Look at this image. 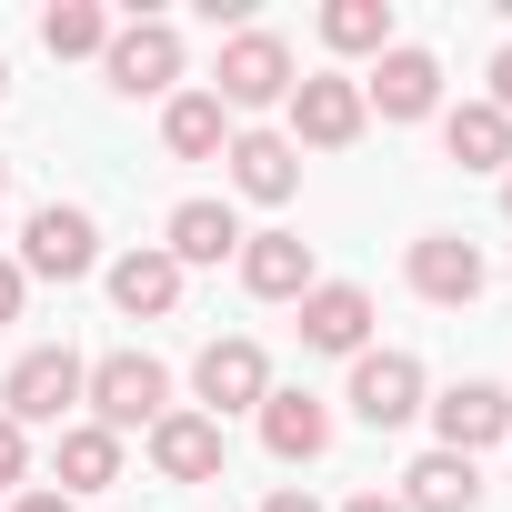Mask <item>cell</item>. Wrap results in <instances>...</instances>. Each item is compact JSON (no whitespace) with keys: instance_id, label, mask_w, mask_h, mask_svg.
<instances>
[{"instance_id":"1","label":"cell","mask_w":512,"mask_h":512,"mask_svg":"<svg viewBox=\"0 0 512 512\" xmlns=\"http://www.w3.org/2000/svg\"><path fill=\"white\" fill-rule=\"evenodd\" d=\"M81 402H91L101 432H151V422L171 412V372H161L151 352H101L91 382H81Z\"/></svg>"},{"instance_id":"2","label":"cell","mask_w":512,"mask_h":512,"mask_svg":"<svg viewBox=\"0 0 512 512\" xmlns=\"http://www.w3.org/2000/svg\"><path fill=\"white\" fill-rule=\"evenodd\" d=\"M292 81H302V71H292V41H282V31H251V21H241V31L221 41L211 101H221V111H272V101H292Z\"/></svg>"},{"instance_id":"3","label":"cell","mask_w":512,"mask_h":512,"mask_svg":"<svg viewBox=\"0 0 512 512\" xmlns=\"http://www.w3.org/2000/svg\"><path fill=\"white\" fill-rule=\"evenodd\" d=\"M81 382H91V362H81L71 342H51V352H21V362H11V382H0V412H11L21 432H31V422H61V432H71V412H81Z\"/></svg>"},{"instance_id":"4","label":"cell","mask_w":512,"mask_h":512,"mask_svg":"<svg viewBox=\"0 0 512 512\" xmlns=\"http://www.w3.org/2000/svg\"><path fill=\"white\" fill-rule=\"evenodd\" d=\"M101 262V231H91V211L81 201H41L31 221H21V282L41 272V282H81Z\"/></svg>"},{"instance_id":"5","label":"cell","mask_w":512,"mask_h":512,"mask_svg":"<svg viewBox=\"0 0 512 512\" xmlns=\"http://www.w3.org/2000/svg\"><path fill=\"white\" fill-rule=\"evenodd\" d=\"M191 392H201V412H211V422H231V412H262V402H272V362H262V342H251V332H231V342H201V362H191Z\"/></svg>"},{"instance_id":"6","label":"cell","mask_w":512,"mask_h":512,"mask_svg":"<svg viewBox=\"0 0 512 512\" xmlns=\"http://www.w3.org/2000/svg\"><path fill=\"white\" fill-rule=\"evenodd\" d=\"M282 111H292V131H282L292 151H342V141H362V121H372V111H362V81H342V71L292 81Z\"/></svg>"},{"instance_id":"7","label":"cell","mask_w":512,"mask_h":512,"mask_svg":"<svg viewBox=\"0 0 512 512\" xmlns=\"http://www.w3.org/2000/svg\"><path fill=\"white\" fill-rule=\"evenodd\" d=\"M101 71H111V91L161 101V91L181 81V31H171V21H121V31H111V51H101Z\"/></svg>"},{"instance_id":"8","label":"cell","mask_w":512,"mask_h":512,"mask_svg":"<svg viewBox=\"0 0 512 512\" xmlns=\"http://www.w3.org/2000/svg\"><path fill=\"white\" fill-rule=\"evenodd\" d=\"M362 111H382V121H432V111H442V61H432L422 41H392V51L372 61V81H362Z\"/></svg>"},{"instance_id":"9","label":"cell","mask_w":512,"mask_h":512,"mask_svg":"<svg viewBox=\"0 0 512 512\" xmlns=\"http://www.w3.org/2000/svg\"><path fill=\"white\" fill-rule=\"evenodd\" d=\"M422 412H432V432H442L432 452H462V462H472V452L512 442V392H502V382H452V392L422 402Z\"/></svg>"},{"instance_id":"10","label":"cell","mask_w":512,"mask_h":512,"mask_svg":"<svg viewBox=\"0 0 512 512\" xmlns=\"http://www.w3.org/2000/svg\"><path fill=\"white\" fill-rule=\"evenodd\" d=\"M402 272H412V292H422V302H442V312L482 302V282H492V262H482V241H462V231H422Z\"/></svg>"},{"instance_id":"11","label":"cell","mask_w":512,"mask_h":512,"mask_svg":"<svg viewBox=\"0 0 512 512\" xmlns=\"http://www.w3.org/2000/svg\"><path fill=\"white\" fill-rule=\"evenodd\" d=\"M342 402H352V412H362L372 432H402V422L422 412V362H412V352H362V362H352V392H342Z\"/></svg>"},{"instance_id":"12","label":"cell","mask_w":512,"mask_h":512,"mask_svg":"<svg viewBox=\"0 0 512 512\" xmlns=\"http://www.w3.org/2000/svg\"><path fill=\"white\" fill-rule=\"evenodd\" d=\"M322 272H312V241L302 231H241V292L251 302H302Z\"/></svg>"},{"instance_id":"13","label":"cell","mask_w":512,"mask_h":512,"mask_svg":"<svg viewBox=\"0 0 512 512\" xmlns=\"http://www.w3.org/2000/svg\"><path fill=\"white\" fill-rule=\"evenodd\" d=\"M302 342L362 362V352H372V292H362V282H312V292H302Z\"/></svg>"},{"instance_id":"14","label":"cell","mask_w":512,"mask_h":512,"mask_svg":"<svg viewBox=\"0 0 512 512\" xmlns=\"http://www.w3.org/2000/svg\"><path fill=\"white\" fill-rule=\"evenodd\" d=\"M151 472H161V482H221V422L171 402V412L151 422Z\"/></svg>"},{"instance_id":"15","label":"cell","mask_w":512,"mask_h":512,"mask_svg":"<svg viewBox=\"0 0 512 512\" xmlns=\"http://www.w3.org/2000/svg\"><path fill=\"white\" fill-rule=\"evenodd\" d=\"M221 161H231V191H241V201H292V191H302V151H292L282 131H231Z\"/></svg>"},{"instance_id":"16","label":"cell","mask_w":512,"mask_h":512,"mask_svg":"<svg viewBox=\"0 0 512 512\" xmlns=\"http://www.w3.org/2000/svg\"><path fill=\"white\" fill-rule=\"evenodd\" d=\"M161 251H171L181 272L241 262V211H231V201H181V211H171V231H161Z\"/></svg>"},{"instance_id":"17","label":"cell","mask_w":512,"mask_h":512,"mask_svg":"<svg viewBox=\"0 0 512 512\" xmlns=\"http://www.w3.org/2000/svg\"><path fill=\"white\" fill-rule=\"evenodd\" d=\"M262 442H272V462H322V452H332V402L272 382V402H262Z\"/></svg>"},{"instance_id":"18","label":"cell","mask_w":512,"mask_h":512,"mask_svg":"<svg viewBox=\"0 0 512 512\" xmlns=\"http://www.w3.org/2000/svg\"><path fill=\"white\" fill-rule=\"evenodd\" d=\"M111 302H121L131 322H161V312L181 302V262H171L161 241H141V251H121V262H111Z\"/></svg>"},{"instance_id":"19","label":"cell","mask_w":512,"mask_h":512,"mask_svg":"<svg viewBox=\"0 0 512 512\" xmlns=\"http://www.w3.org/2000/svg\"><path fill=\"white\" fill-rule=\"evenodd\" d=\"M392 502H402V512H472V502H482V462H462V452H422V462L402 472Z\"/></svg>"},{"instance_id":"20","label":"cell","mask_w":512,"mask_h":512,"mask_svg":"<svg viewBox=\"0 0 512 512\" xmlns=\"http://www.w3.org/2000/svg\"><path fill=\"white\" fill-rule=\"evenodd\" d=\"M161 141H171V161H221V151H231V111H221L211 91H171Z\"/></svg>"},{"instance_id":"21","label":"cell","mask_w":512,"mask_h":512,"mask_svg":"<svg viewBox=\"0 0 512 512\" xmlns=\"http://www.w3.org/2000/svg\"><path fill=\"white\" fill-rule=\"evenodd\" d=\"M442 151L462 171H512V121L492 101H462V111H442Z\"/></svg>"},{"instance_id":"22","label":"cell","mask_w":512,"mask_h":512,"mask_svg":"<svg viewBox=\"0 0 512 512\" xmlns=\"http://www.w3.org/2000/svg\"><path fill=\"white\" fill-rule=\"evenodd\" d=\"M111 482H121V432L71 422V432H61V482H51V492H71V502H81V492H111Z\"/></svg>"},{"instance_id":"23","label":"cell","mask_w":512,"mask_h":512,"mask_svg":"<svg viewBox=\"0 0 512 512\" xmlns=\"http://www.w3.org/2000/svg\"><path fill=\"white\" fill-rule=\"evenodd\" d=\"M111 11L101 0H61V11H41V41H51V61H91V51H111Z\"/></svg>"},{"instance_id":"24","label":"cell","mask_w":512,"mask_h":512,"mask_svg":"<svg viewBox=\"0 0 512 512\" xmlns=\"http://www.w3.org/2000/svg\"><path fill=\"white\" fill-rule=\"evenodd\" d=\"M322 41L352 51V61H362V51L382 61V51H392V0H332V11H322Z\"/></svg>"},{"instance_id":"25","label":"cell","mask_w":512,"mask_h":512,"mask_svg":"<svg viewBox=\"0 0 512 512\" xmlns=\"http://www.w3.org/2000/svg\"><path fill=\"white\" fill-rule=\"evenodd\" d=\"M21 472H31V432H21V422H11V412H0V492H11V482H21Z\"/></svg>"},{"instance_id":"26","label":"cell","mask_w":512,"mask_h":512,"mask_svg":"<svg viewBox=\"0 0 512 512\" xmlns=\"http://www.w3.org/2000/svg\"><path fill=\"white\" fill-rule=\"evenodd\" d=\"M21 292H31V282H21V262L0 251V322H21Z\"/></svg>"},{"instance_id":"27","label":"cell","mask_w":512,"mask_h":512,"mask_svg":"<svg viewBox=\"0 0 512 512\" xmlns=\"http://www.w3.org/2000/svg\"><path fill=\"white\" fill-rule=\"evenodd\" d=\"M492 111H502V121H512V41H502V51H492Z\"/></svg>"},{"instance_id":"28","label":"cell","mask_w":512,"mask_h":512,"mask_svg":"<svg viewBox=\"0 0 512 512\" xmlns=\"http://www.w3.org/2000/svg\"><path fill=\"white\" fill-rule=\"evenodd\" d=\"M262 512H322V502H312V492H302V482H282V492H272V502H262Z\"/></svg>"},{"instance_id":"29","label":"cell","mask_w":512,"mask_h":512,"mask_svg":"<svg viewBox=\"0 0 512 512\" xmlns=\"http://www.w3.org/2000/svg\"><path fill=\"white\" fill-rule=\"evenodd\" d=\"M11 512H71V492H21Z\"/></svg>"},{"instance_id":"30","label":"cell","mask_w":512,"mask_h":512,"mask_svg":"<svg viewBox=\"0 0 512 512\" xmlns=\"http://www.w3.org/2000/svg\"><path fill=\"white\" fill-rule=\"evenodd\" d=\"M342 512H402V502H392V492H352Z\"/></svg>"},{"instance_id":"31","label":"cell","mask_w":512,"mask_h":512,"mask_svg":"<svg viewBox=\"0 0 512 512\" xmlns=\"http://www.w3.org/2000/svg\"><path fill=\"white\" fill-rule=\"evenodd\" d=\"M502 211H512V171H502Z\"/></svg>"},{"instance_id":"32","label":"cell","mask_w":512,"mask_h":512,"mask_svg":"<svg viewBox=\"0 0 512 512\" xmlns=\"http://www.w3.org/2000/svg\"><path fill=\"white\" fill-rule=\"evenodd\" d=\"M0 91H11V61H0Z\"/></svg>"},{"instance_id":"33","label":"cell","mask_w":512,"mask_h":512,"mask_svg":"<svg viewBox=\"0 0 512 512\" xmlns=\"http://www.w3.org/2000/svg\"><path fill=\"white\" fill-rule=\"evenodd\" d=\"M0 191H11V161H0Z\"/></svg>"}]
</instances>
